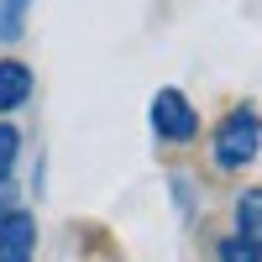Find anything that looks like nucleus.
<instances>
[{
  "mask_svg": "<svg viewBox=\"0 0 262 262\" xmlns=\"http://www.w3.org/2000/svg\"><path fill=\"white\" fill-rule=\"evenodd\" d=\"M262 152V111L257 105H231L210 131V158L221 173H247Z\"/></svg>",
  "mask_w": 262,
  "mask_h": 262,
  "instance_id": "nucleus-1",
  "label": "nucleus"
},
{
  "mask_svg": "<svg viewBox=\"0 0 262 262\" xmlns=\"http://www.w3.org/2000/svg\"><path fill=\"white\" fill-rule=\"evenodd\" d=\"M147 121H152V137L168 142V147H189V142H200V111H194V100L179 90V84H163V90L152 95Z\"/></svg>",
  "mask_w": 262,
  "mask_h": 262,
  "instance_id": "nucleus-2",
  "label": "nucleus"
},
{
  "mask_svg": "<svg viewBox=\"0 0 262 262\" xmlns=\"http://www.w3.org/2000/svg\"><path fill=\"white\" fill-rule=\"evenodd\" d=\"M37 257V215L0 210V262H32Z\"/></svg>",
  "mask_w": 262,
  "mask_h": 262,
  "instance_id": "nucleus-3",
  "label": "nucleus"
},
{
  "mask_svg": "<svg viewBox=\"0 0 262 262\" xmlns=\"http://www.w3.org/2000/svg\"><path fill=\"white\" fill-rule=\"evenodd\" d=\"M32 90H37V74L27 69V63L21 58H0V116L21 111V105L32 100Z\"/></svg>",
  "mask_w": 262,
  "mask_h": 262,
  "instance_id": "nucleus-4",
  "label": "nucleus"
},
{
  "mask_svg": "<svg viewBox=\"0 0 262 262\" xmlns=\"http://www.w3.org/2000/svg\"><path fill=\"white\" fill-rule=\"evenodd\" d=\"M231 215H236V236H242L247 247L262 252V189H242Z\"/></svg>",
  "mask_w": 262,
  "mask_h": 262,
  "instance_id": "nucleus-5",
  "label": "nucleus"
},
{
  "mask_svg": "<svg viewBox=\"0 0 262 262\" xmlns=\"http://www.w3.org/2000/svg\"><path fill=\"white\" fill-rule=\"evenodd\" d=\"M32 11H37V0H0V48H16L27 37Z\"/></svg>",
  "mask_w": 262,
  "mask_h": 262,
  "instance_id": "nucleus-6",
  "label": "nucleus"
},
{
  "mask_svg": "<svg viewBox=\"0 0 262 262\" xmlns=\"http://www.w3.org/2000/svg\"><path fill=\"white\" fill-rule=\"evenodd\" d=\"M16 158H21V126H16V121H0V189L11 184Z\"/></svg>",
  "mask_w": 262,
  "mask_h": 262,
  "instance_id": "nucleus-7",
  "label": "nucleus"
},
{
  "mask_svg": "<svg viewBox=\"0 0 262 262\" xmlns=\"http://www.w3.org/2000/svg\"><path fill=\"white\" fill-rule=\"evenodd\" d=\"M215 257H221V262H262V252H257V247H247L242 236H226V242L215 247Z\"/></svg>",
  "mask_w": 262,
  "mask_h": 262,
  "instance_id": "nucleus-8",
  "label": "nucleus"
},
{
  "mask_svg": "<svg viewBox=\"0 0 262 262\" xmlns=\"http://www.w3.org/2000/svg\"><path fill=\"white\" fill-rule=\"evenodd\" d=\"M168 184H173V200H179L184 215H194V189H189V173H168Z\"/></svg>",
  "mask_w": 262,
  "mask_h": 262,
  "instance_id": "nucleus-9",
  "label": "nucleus"
}]
</instances>
